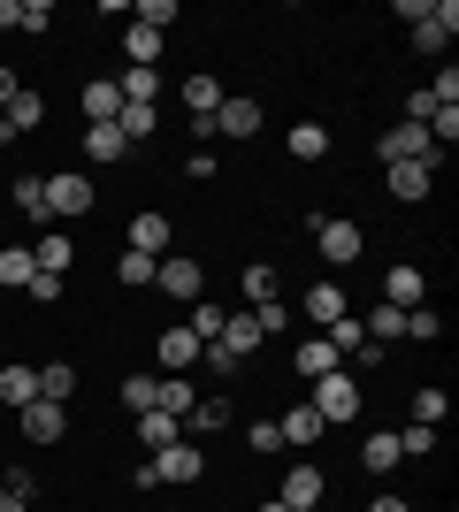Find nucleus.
I'll use <instances>...</instances> for the list:
<instances>
[{"mask_svg": "<svg viewBox=\"0 0 459 512\" xmlns=\"http://www.w3.org/2000/svg\"><path fill=\"white\" fill-rule=\"evenodd\" d=\"M306 406L322 413V428H345V421H360V375H352V367H337V375H322Z\"/></svg>", "mask_w": 459, "mask_h": 512, "instance_id": "nucleus-1", "label": "nucleus"}, {"mask_svg": "<svg viewBox=\"0 0 459 512\" xmlns=\"http://www.w3.org/2000/svg\"><path fill=\"white\" fill-rule=\"evenodd\" d=\"M314 245H322V260H329V268H352L368 237H360V222H345V214H329V222L314 214Z\"/></svg>", "mask_w": 459, "mask_h": 512, "instance_id": "nucleus-2", "label": "nucleus"}, {"mask_svg": "<svg viewBox=\"0 0 459 512\" xmlns=\"http://www.w3.org/2000/svg\"><path fill=\"white\" fill-rule=\"evenodd\" d=\"M375 153H383V169H391V161H429V169H437V161H444V153H437V138H429L421 123H391Z\"/></svg>", "mask_w": 459, "mask_h": 512, "instance_id": "nucleus-3", "label": "nucleus"}, {"mask_svg": "<svg viewBox=\"0 0 459 512\" xmlns=\"http://www.w3.org/2000/svg\"><path fill=\"white\" fill-rule=\"evenodd\" d=\"M153 283H161L169 299H184V306H199V299H207V268H199L192 253H169L161 268H153Z\"/></svg>", "mask_w": 459, "mask_h": 512, "instance_id": "nucleus-4", "label": "nucleus"}, {"mask_svg": "<svg viewBox=\"0 0 459 512\" xmlns=\"http://www.w3.org/2000/svg\"><path fill=\"white\" fill-rule=\"evenodd\" d=\"M276 497H284L291 512H314V505L329 497V474L314 467V459H291V467H284V490H276Z\"/></svg>", "mask_w": 459, "mask_h": 512, "instance_id": "nucleus-5", "label": "nucleus"}, {"mask_svg": "<svg viewBox=\"0 0 459 512\" xmlns=\"http://www.w3.org/2000/svg\"><path fill=\"white\" fill-rule=\"evenodd\" d=\"M199 474H207V451H199V444H169V451H153V482H169V490H192Z\"/></svg>", "mask_w": 459, "mask_h": 512, "instance_id": "nucleus-6", "label": "nucleus"}, {"mask_svg": "<svg viewBox=\"0 0 459 512\" xmlns=\"http://www.w3.org/2000/svg\"><path fill=\"white\" fill-rule=\"evenodd\" d=\"M16 428H23V444H62V436H69V406H54V398H31V406L16 413Z\"/></svg>", "mask_w": 459, "mask_h": 512, "instance_id": "nucleus-7", "label": "nucleus"}, {"mask_svg": "<svg viewBox=\"0 0 459 512\" xmlns=\"http://www.w3.org/2000/svg\"><path fill=\"white\" fill-rule=\"evenodd\" d=\"M46 123V100L31 85H16V100L0 107V146H16V138H31V130Z\"/></svg>", "mask_w": 459, "mask_h": 512, "instance_id": "nucleus-8", "label": "nucleus"}, {"mask_svg": "<svg viewBox=\"0 0 459 512\" xmlns=\"http://www.w3.org/2000/svg\"><path fill=\"white\" fill-rule=\"evenodd\" d=\"M85 207H92V184L77 169L46 176V222H69V214H85Z\"/></svg>", "mask_w": 459, "mask_h": 512, "instance_id": "nucleus-9", "label": "nucleus"}, {"mask_svg": "<svg viewBox=\"0 0 459 512\" xmlns=\"http://www.w3.org/2000/svg\"><path fill=\"white\" fill-rule=\"evenodd\" d=\"M452 31H459V0H429V8H421V23H414V46H421V54H444V46H452Z\"/></svg>", "mask_w": 459, "mask_h": 512, "instance_id": "nucleus-10", "label": "nucleus"}, {"mask_svg": "<svg viewBox=\"0 0 459 512\" xmlns=\"http://www.w3.org/2000/svg\"><path fill=\"white\" fill-rule=\"evenodd\" d=\"M383 192L391 199H429L437 192V169H429V161H391V169H383Z\"/></svg>", "mask_w": 459, "mask_h": 512, "instance_id": "nucleus-11", "label": "nucleus"}, {"mask_svg": "<svg viewBox=\"0 0 459 512\" xmlns=\"http://www.w3.org/2000/svg\"><path fill=\"white\" fill-rule=\"evenodd\" d=\"M131 253L169 260V214H161V207H138V214H131Z\"/></svg>", "mask_w": 459, "mask_h": 512, "instance_id": "nucleus-12", "label": "nucleus"}, {"mask_svg": "<svg viewBox=\"0 0 459 512\" xmlns=\"http://www.w3.org/2000/svg\"><path fill=\"white\" fill-rule=\"evenodd\" d=\"M153 360H161V375H184V367H199V337L192 329H161V337H153Z\"/></svg>", "mask_w": 459, "mask_h": 512, "instance_id": "nucleus-13", "label": "nucleus"}, {"mask_svg": "<svg viewBox=\"0 0 459 512\" xmlns=\"http://www.w3.org/2000/svg\"><path fill=\"white\" fill-rule=\"evenodd\" d=\"M253 130H261V100L230 92V100L215 107V138H253Z\"/></svg>", "mask_w": 459, "mask_h": 512, "instance_id": "nucleus-14", "label": "nucleus"}, {"mask_svg": "<svg viewBox=\"0 0 459 512\" xmlns=\"http://www.w3.org/2000/svg\"><path fill=\"white\" fill-rule=\"evenodd\" d=\"M215 344H230L238 360H253V352H261V344H268V329H261V321H253V306H245V314H222V337H215Z\"/></svg>", "mask_w": 459, "mask_h": 512, "instance_id": "nucleus-15", "label": "nucleus"}, {"mask_svg": "<svg viewBox=\"0 0 459 512\" xmlns=\"http://www.w3.org/2000/svg\"><path fill=\"white\" fill-rule=\"evenodd\" d=\"M291 360H299V375H306V383H322V375H337V367H345V352H337L329 337H306L299 352H291Z\"/></svg>", "mask_w": 459, "mask_h": 512, "instance_id": "nucleus-16", "label": "nucleus"}, {"mask_svg": "<svg viewBox=\"0 0 459 512\" xmlns=\"http://www.w3.org/2000/svg\"><path fill=\"white\" fill-rule=\"evenodd\" d=\"M352 306H345V283H314V291H306V321H314V329H329V321H345Z\"/></svg>", "mask_w": 459, "mask_h": 512, "instance_id": "nucleus-17", "label": "nucleus"}, {"mask_svg": "<svg viewBox=\"0 0 459 512\" xmlns=\"http://www.w3.org/2000/svg\"><path fill=\"white\" fill-rule=\"evenodd\" d=\"M276 436H284L291 451H314V444H322V413H314V406H291L284 421H276Z\"/></svg>", "mask_w": 459, "mask_h": 512, "instance_id": "nucleus-18", "label": "nucleus"}, {"mask_svg": "<svg viewBox=\"0 0 459 512\" xmlns=\"http://www.w3.org/2000/svg\"><path fill=\"white\" fill-rule=\"evenodd\" d=\"M31 398H39V367H16V360H8V367H0V406L23 413Z\"/></svg>", "mask_w": 459, "mask_h": 512, "instance_id": "nucleus-19", "label": "nucleus"}, {"mask_svg": "<svg viewBox=\"0 0 459 512\" xmlns=\"http://www.w3.org/2000/svg\"><path fill=\"white\" fill-rule=\"evenodd\" d=\"M69 260H77V245H69L62 230H46L39 245H31V268H46V276H69Z\"/></svg>", "mask_w": 459, "mask_h": 512, "instance_id": "nucleus-20", "label": "nucleus"}, {"mask_svg": "<svg viewBox=\"0 0 459 512\" xmlns=\"http://www.w3.org/2000/svg\"><path fill=\"white\" fill-rule=\"evenodd\" d=\"M138 444H146V451L184 444V421H176V413H138Z\"/></svg>", "mask_w": 459, "mask_h": 512, "instance_id": "nucleus-21", "label": "nucleus"}, {"mask_svg": "<svg viewBox=\"0 0 459 512\" xmlns=\"http://www.w3.org/2000/svg\"><path fill=\"white\" fill-rule=\"evenodd\" d=\"M123 115V92H115V77H92L85 85V123H115Z\"/></svg>", "mask_w": 459, "mask_h": 512, "instance_id": "nucleus-22", "label": "nucleus"}, {"mask_svg": "<svg viewBox=\"0 0 459 512\" xmlns=\"http://www.w3.org/2000/svg\"><path fill=\"white\" fill-rule=\"evenodd\" d=\"M421 291H429V283H421V268H391V276H383V306H398V314H406V306H421Z\"/></svg>", "mask_w": 459, "mask_h": 512, "instance_id": "nucleus-23", "label": "nucleus"}, {"mask_svg": "<svg viewBox=\"0 0 459 512\" xmlns=\"http://www.w3.org/2000/svg\"><path fill=\"white\" fill-rule=\"evenodd\" d=\"M360 467H368V474H391V467H406V459H398V436H391V428H375L368 444H360Z\"/></svg>", "mask_w": 459, "mask_h": 512, "instance_id": "nucleus-24", "label": "nucleus"}, {"mask_svg": "<svg viewBox=\"0 0 459 512\" xmlns=\"http://www.w3.org/2000/svg\"><path fill=\"white\" fill-rule=\"evenodd\" d=\"M115 92H123V100H138V107H153L169 85H161V69H123V77H115Z\"/></svg>", "mask_w": 459, "mask_h": 512, "instance_id": "nucleus-25", "label": "nucleus"}, {"mask_svg": "<svg viewBox=\"0 0 459 512\" xmlns=\"http://www.w3.org/2000/svg\"><path fill=\"white\" fill-rule=\"evenodd\" d=\"M85 153H92V161H123V153H131V138H123L115 123H85Z\"/></svg>", "mask_w": 459, "mask_h": 512, "instance_id": "nucleus-26", "label": "nucleus"}, {"mask_svg": "<svg viewBox=\"0 0 459 512\" xmlns=\"http://www.w3.org/2000/svg\"><path fill=\"white\" fill-rule=\"evenodd\" d=\"M39 398H54V406H69V398H77V367H69V360L39 367Z\"/></svg>", "mask_w": 459, "mask_h": 512, "instance_id": "nucleus-27", "label": "nucleus"}, {"mask_svg": "<svg viewBox=\"0 0 459 512\" xmlns=\"http://www.w3.org/2000/svg\"><path fill=\"white\" fill-rule=\"evenodd\" d=\"M184 428H199V436H215V428H230V398H222V390H215V398H199V406L184 413Z\"/></svg>", "mask_w": 459, "mask_h": 512, "instance_id": "nucleus-28", "label": "nucleus"}, {"mask_svg": "<svg viewBox=\"0 0 459 512\" xmlns=\"http://www.w3.org/2000/svg\"><path fill=\"white\" fill-rule=\"evenodd\" d=\"M199 367H207L215 383H238V375H245V360L230 352V344H199Z\"/></svg>", "mask_w": 459, "mask_h": 512, "instance_id": "nucleus-29", "label": "nucleus"}, {"mask_svg": "<svg viewBox=\"0 0 459 512\" xmlns=\"http://www.w3.org/2000/svg\"><path fill=\"white\" fill-rule=\"evenodd\" d=\"M192 406H199V390L184 383V375H161V406H153V413H176V421H184Z\"/></svg>", "mask_w": 459, "mask_h": 512, "instance_id": "nucleus-30", "label": "nucleus"}, {"mask_svg": "<svg viewBox=\"0 0 459 512\" xmlns=\"http://www.w3.org/2000/svg\"><path fill=\"white\" fill-rule=\"evenodd\" d=\"M153 123H161V107H138V100H123V115H115V130H123V138H153Z\"/></svg>", "mask_w": 459, "mask_h": 512, "instance_id": "nucleus-31", "label": "nucleus"}, {"mask_svg": "<svg viewBox=\"0 0 459 512\" xmlns=\"http://www.w3.org/2000/svg\"><path fill=\"white\" fill-rule=\"evenodd\" d=\"M284 146H291V161H322V153H329V130L322 123H299Z\"/></svg>", "mask_w": 459, "mask_h": 512, "instance_id": "nucleus-32", "label": "nucleus"}, {"mask_svg": "<svg viewBox=\"0 0 459 512\" xmlns=\"http://www.w3.org/2000/svg\"><path fill=\"white\" fill-rule=\"evenodd\" d=\"M123 54H131V69H153L161 62V31H138L131 23V31H123Z\"/></svg>", "mask_w": 459, "mask_h": 512, "instance_id": "nucleus-33", "label": "nucleus"}, {"mask_svg": "<svg viewBox=\"0 0 459 512\" xmlns=\"http://www.w3.org/2000/svg\"><path fill=\"white\" fill-rule=\"evenodd\" d=\"M0 283H8V291L31 283V245H0Z\"/></svg>", "mask_w": 459, "mask_h": 512, "instance_id": "nucleus-34", "label": "nucleus"}, {"mask_svg": "<svg viewBox=\"0 0 459 512\" xmlns=\"http://www.w3.org/2000/svg\"><path fill=\"white\" fill-rule=\"evenodd\" d=\"M238 283H245V306H268V299H276V268H268V260H253Z\"/></svg>", "mask_w": 459, "mask_h": 512, "instance_id": "nucleus-35", "label": "nucleus"}, {"mask_svg": "<svg viewBox=\"0 0 459 512\" xmlns=\"http://www.w3.org/2000/svg\"><path fill=\"white\" fill-rule=\"evenodd\" d=\"M123 406H131V413H153V406H161V375H131V383H123Z\"/></svg>", "mask_w": 459, "mask_h": 512, "instance_id": "nucleus-36", "label": "nucleus"}, {"mask_svg": "<svg viewBox=\"0 0 459 512\" xmlns=\"http://www.w3.org/2000/svg\"><path fill=\"white\" fill-rule=\"evenodd\" d=\"M16 214L46 222V176H16Z\"/></svg>", "mask_w": 459, "mask_h": 512, "instance_id": "nucleus-37", "label": "nucleus"}, {"mask_svg": "<svg viewBox=\"0 0 459 512\" xmlns=\"http://www.w3.org/2000/svg\"><path fill=\"white\" fill-rule=\"evenodd\" d=\"M406 337L437 344V337H444V314H437V306H406Z\"/></svg>", "mask_w": 459, "mask_h": 512, "instance_id": "nucleus-38", "label": "nucleus"}, {"mask_svg": "<svg viewBox=\"0 0 459 512\" xmlns=\"http://www.w3.org/2000/svg\"><path fill=\"white\" fill-rule=\"evenodd\" d=\"M322 337H329V344H337V352H345V360H352V352L368 344V329H360V314H345V321H329Z\"/></svg>", "mask_w": 459, "mask_h": 512, "instance_id": "nucleus-39", "label": "nucleus"}, {"mask_svg": "<svg viewBox=\"0 0 459 512\" xmlns=\"http://www.w3.org/2000/svg\"><path fill=\"white\" fill-rule=\"evenodd\" d=\"M62 291H69V276H46V268H31V283H23V299H31V306H54Z\"/></svg>", "mask_w": 459, "mask_h": 512, "instance_id": "nucleus-40", "label": "nucleus"}, {"mask_svg": "<svg viewBox=\"0 0 459 512\" xmlns=\"http://www.w3.org/2000/svg\"><path fill=\"white\" fill-rule=\"evenodd\" d=\"M444 413H452V398H444V390H414V421H421V428H444Z\"/></svg>", "mask_w": 459, "mask_h": 512, "instance_id": "nucleus-41", "label": "nucleus"}, {"mask_svg": "<svg viewBox=\"0 0 459 512\" xmlns=\"http://www.w3.org/2000/svg\"><path fill=\"white\" fill-rule=\"evenodd\" d=\"M169 23H176V0H138V31H161V39H169Z\"/></svg>", "mask_w": 459, "mask_h": 512, "instance_id": "nucleus-42", "label": "nucleus"}, {"mask_svg": "<svg viewBox=\"0 0 459 512\" xmlns=\"http://www.w3.org/2000/svg\"><path fill=\"white\" fill-rule=\"evenodd\" d=\"M153 268H161V260H146V253H131V245H123V260H115V276L131 283V291H138V283H153Z\"/></svg>", "mask_w": 459, "mask_h": 512, "instance_id": "nucleus-43", "label": "nucleus"}, {"mask_svg": "<svg viewBox=\"0 0 459 512\" xmlns=\"http://www.w3.org/2000/svg\"><path fill=\"white\" fill-rule=\"evenodd\" d=\"M184 329H192L199 344H215V337H222V306H207V299H199V306H192V321H184Z\"/></svg>", "mask_w": 459, "mask_h": 512, "instance_id": "nucleus-44", "label": "nucleus"}, {"mask_svg": "<svg viewBox=\"0 0 459 512\" xmlns=\"http://www.w3.org/2000/svg\"><path fill=\"white\" fill-rule=\"evenodd\" d=\"M429 138H437V153L459 146V107H437V115H429Z\"/></svg>", "mask_w": 459, "mask_h": 512, "instance_id": "nucleus-45", "label": "nucleus"}, {"mask_svg": "<svg viewBox=\"0 0 459 512\" xmlns=\"http://www.w3.org/2000/svg\"><path fill=\"white\" fill-rule=\"evenodd\" d=\"M421 451H437V428H406V436H398V459H421Z\"/></svg>", "mask_w": 459, "mask_h": 512, "instance_id": "nucleus-46", "label": "nucleus"}, {"mask_svg": "<svg viewBox=\"0 0 459 512\" xmlns=\"http://www.w3.org/2000/svg\"><path fill=\"white\" fill-rule=\"evenodd\" d=\"M0 490H8V497H23V505H31V497H39V474H31V467H8V482H0Z\"/></svg>", "mask_w": 459, "mask_h": 512, "instance_id": "nucleus-47", "label": "nucleus"}, {"mask_svg": "<svg viewBox=\"0 0 459 512\" xmlns=\"http://www.w3.org/2000/svg\"><path fill=\"white\" fill-rule=\"evenodd\" d=\"M429 115H437V100H429V85H421V92H406V123H421V130H429Z\"/></svg>", "mask_w": 459, "mask_h": 512, "instance_id": "nucleus-48", "label": "nucleus"}, {"mask_svg": "<svg viewBox=\"0 0 459 512\" xmlns=\"http://www.w3.org/2000/svg\"><path fill=\"white\" fill-rule=\"evenodd\" d=\"M245 444H253V451H284V436H276V421H253V428H245Z\"/></svg>", "mask_w": 459, "mask_h": 512, "instance_id": "nucleus-49", "label": "nucleus"}, {"mask_svg": "<svg viewBox=\"0 0 459 512\" xmlns=\"http://www.w3.org/2000/svg\"><path fill=\"white\" fill-rule=\"evenodd\" d=\"M0 31H23V8H16V0H0Z\"/></svg>", "mask_w": 459, "mask_h": 512, "instance_id": "nucleus-50", "label": "nucleus"}, {"mask_svg": "<svg viewBox=\"0 0 459 512\" xmlns=\"http://www.w3.org/2000/svg\"><path fill=\"white\" fill-rule=\"evenodd\" d=\"M368 512H414V505H406V497H391V490H383V497H375Z\"/></svg>", "mask_w": 459, "mask_h": 512, "instance_id": "nucleus-51", "label": "nucleus"}, {"mask_svg": "<svg viewBox=\"0 0 459 512\" xmlns=\"http://www.w3.org/2000/svg\"><path fill=\"white\" fill-rule=\"evenodd\" d=\"M16 100V69H0V107Z\"/></svg>", "mask_w": 459, "mask_h": 512, "instance_id": "nucleus-52", "label": "nucleus"}, {"mask_svg": "<svg viewBox=\"0 0 459 512\" xmlns=\"http://www.w3.org/2000/svg\"><path fill=\"white\" fill-rule=\"evenodd\" d=\"M0 512H31V505H23V497H8V490H0Z\"/></svg>", "mask_w": 459, "mask_h": 512, "instance_id": "nucleus-53", "label": "nucleus"}, {"mask_svg": "<svg viewBox=\"0 0 459 512\" xmlns=\"http://www.w3.org/2000/svg\"><path fill=\"white\" fill-rule=\"evenodd\" d=\"M261 512H291V505H284V497H268V505H261Z\"/></svg>", "mask_w": 459, "mask_h": 512, "instance_id": "nucleus-54", "label": "nucleus"}]
</instances>
